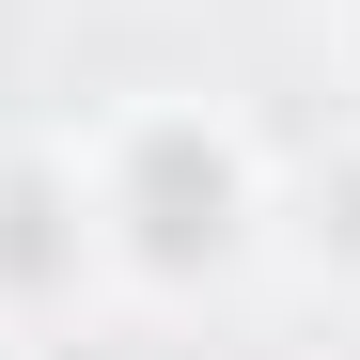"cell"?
Wrapping results in <instances>:
<instances>
[{
    "label": "cell",
    "mask_w": 360,
    "mask_h": 360,
    "mask_svg": "<svg viewBox=\"0 0 360 360\" xmlns=\"http://www.w3.org/2000/svg\"><path fill=\"white\" fill-rule=\"evenodd\" d=\"M63 172H79L110 297H141V314H204L282 251V157L235 94H188V79L94 94L63 126Z\"/></svg>",
    "instance_id": "obj_1"
},
{
    "label": "cell",
    "mask_w": 360,
    "mask_h": 360,
    "mask_svg": "<svg viewBox=\"0 0 360 360\" xmlns=\"http://www.w3.org/2000/svg\"><path fill=\"white\" fill-rule=\"evenodd\" d=\"M79 297H110V266H94L63 126H47V141H0V329H63Z\"/></svg>",
    "instance_id": "obj_2"
},
{
    "label": "cell",
    "mask_w": 360,
    "mask_h": 360,
    "mask_svg": "<svg viewBox=\"0 0 360 360\" xmlns=\"http://www.w3.org/2000/svg\"><path fill=\"white\" fill-rule=\"evenodd\" d=\"M282 235H297V251H329V266L360 282V110H345V157H314V172L282 188Z\"/></svg>",
    "instance_id": "obj_3"
},
{
    "label": "cell",
    "mask_w": 360,
    "mask_h": 360,
    "mask_svg": "<svg viewBox=\"0 0 360 360\" xmlns=\"http://www.w3.org/2000/svg\"><path fill=\"white\" fill-rule=\"evenodd\" d=\"M329 63H345V110H360V0H329Z\"/></svg>",
    "instance_id": "obj_4"
}]
</instances>
